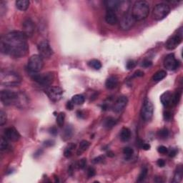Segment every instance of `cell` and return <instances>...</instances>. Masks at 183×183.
<instances>
[{"label":"cell","instance_id":"cell-26","mask_svg":"<svg viewBox=\"0 0 183 183\" xmlns=\"http://www.w3.org/2000/svg\"><path fill=\"white\" fill-rule=\"evenodd\" d=\"M85 98L82 95H75L72 97V102L75 104L81 105L84 102Z\"/></svg>","mask_w":183,"mask_h":183},{"label":"cell","instance_id":"cell-52","mask_svg":"<svg viewBox=\"0 0 183 183\" xmlns=\"http://www.w3.org/2000/svg\"><path fill=\"white\" fill-rule=\"evenodd\" d=\"M107 156L110 157H113L114 156H115V154H114L113 152L109 151L107 153Z\"/></svg>","mask_w":183,"mask_h":183},{"label":"cell","instance_id":"cell-7","mask_svg":"<svg viewBox=\"0 0 183 183\" xmlns=\"http://www.w3.org/2000/svg\"><path fill=\"white\" fill-rule=\"evenodd\" d=\"M44 62L42 57L38 54L32 55L28 60V69L32 72H38L42 69Z\"/></svg>","mask_w":183,"mask_h":183},{"label":"cell","instance_id":"cell-6","mask_svg":"<svg viewBox=\"0 0 183 183\" xmlns=\"http://www.w3.org/2000/svg\"><path fill=\"white\" fill-rule=\"evenodd\" d=\"M32 79L34 81L43 87H49L54 80V75L52 72L38 74L32 76Z\"/></svg>","mask_w":183,"mask_h":183},{"label":"cell","instance_id":"cell-11","mask_svg":"<svg viewBox=\"0 0 183 183\" xmlns=\"http://www.w3.org/2000/svg\"><path fill=\"white\" fill-rule=\"evenodd\" d=\"M37 49L41 57L50 58L53 54V50L48 41L46 40L39 42L37 46Z\"/></svg>","mask_w":183,"mask_h":183},{"label":"cell","instance_id":"cell-53","mask_svg":"<svg viewBox=\"0 0 183 183\" xmlns=\"http://www.w3.org/2000/svg\"><path fill=\"white\" fill-rule=\"evenodd\" d=\"M107 104L103 105V106H102V110H104V111H105V110H107Z\"/></svg>","mask_w":183,"mask_h":183},{"label":"cell","instance_id":"cell-38","mask_svg":"<svg viewBox=\"0 0 183 183\" xmlns=\"http://www.w3.org/2000/svg\"><path fill=\"white\" fill-rule=\"evenodd\" d=\"M77 166L78 167L79 169L84 170L87 166V159L85 158H83V159H80V160H79L78 162V163H77Z\"/></svg>","mask_w":183,"mask_h":183},{"label":"cell","instance_id":"cell-23","mask_svg":"<svg viewBox=\"0 0 183 183\" xmlns=\"http://www.w3.org/2000/svg\"><path fill=\"white\" fill-rule=\"evenodd\" d=\"M90 145V143L87 140H82L79 144V149L77 150V155H80L81 153L86 151Z\"/></svg>","mask_w":183,"mask_h":183},{"label":"cell","instance_id":"cell-8","mask_svg":"<svg viewBox=\"0 0 183 183\" xmlns=\"http://www.w3.org/2000/svg\"><path fill=\"white\" fill-rule=\"evenodd\" d=\"M154 112V107L152 102L149 99H146L143 103L142 110H141V115L142 118L145 122H149L153 118Z\"/></svg>","mask_w":183,"mask_h":183},{"label":"cell","instance_id":"cell-25","mask_svg":"<svg viewBox=\"0 0 183 183\" xmlns=\"http://www.w3.org/2000/svg\"><path fill=\"white\" fill-rule=\"evenodd\" d=\"M166 76H167L166 71H164V70H159V71L157 72L156 73L153 75V79L155 81H159L165 78Z\"/></svg>","mask_w":183,"mask_h":183},{"label":"cell","instance_id":"cell-41","mask_svg":"<svg viewBox=\"0 0 183 183\" xmlns=\"http://www.w3.org/2000/svg\"><path fill=\"white\" fill-rule=\"evenodd\" d=\"M157 151H158L159 153L162 154V155H164V154H167L168 153V149L164 146H159L158 148H157Z\"/></svg>","mask_w":183,"mask_h":183},{"label":"cell","instance_id":"cell-47","mask_svg":"<svg viewBox=\"0 0 183 183\" xmlns=\"http://www.w3.org/2000/svg\"><path fill=\"white\" fill-rule=\"evenodd\" d=\"M74 103L72 102V101H70V102H67L66 105V107L68 110H72L74 108Z\"/></svg>","mask_w":183,"mask_h":183},{"label":"cell","instance_id":"cell-32","mask_svg":"<svg viewBox=\"0 0 183 183\" xmlns=\"http://www.w3.org/2000/svg\"><path fill=\"white\" fill-rule=\"evenodd\" d=\"M157 135H158L159 138L166 139L168 137V135H169V131L166 128H163V129L160 130L157 132Z\"/></svg>","mask_w":183,"mask_h":183},{"label":"cell","instance_id":"cell-27","mask_svg":"<svg viewBox=\"0 0 183 183\" xmlns=\"http://www.w3.org/2000/svg\"><path fill=\"white\" fill-rule=\"evenodd\" d=\"M72 133H73V130H72V127L70 125L67 126L64 130V132H63L62 138L64 139V140H67V139L71 138V137L72 136Z\"/></svg>","mask_w":183,"mask_h":183},{"label":"cell","instance_id":"cell-35","mask_svg":"<svg viewBox=\"0 0 183 183\" xmlns=\"http://www.w3.org/2000/svg\"><path fill=\"white\" fill-rule=\"evenodd\" d=\"M133 153H134L133 149H132L131 147H127L124 148V150H123V154L125 155L127 159H130V157L132 156Z\"/></svg>","mask_w":183,"mask_h":183},{"label":"cell","instance_id":"cell-46","mask_svg":"<svg viewBox=\"0 0 183 183\" xmlns=\"http://www.w3.org/2000/svg\"><path fill=\"white\" fill-rule=\"evenodd\" d=\"M171 113L169 111H166L164 112V119L165 120H170V118H171Z\"/></svg>","mask_w":183,"mask_h":183},{"label":"cell","instance_id":"cell-20","mask_svg":"<svg viewBox=\"0 0 183 183\" xmlns=\"http://www.w3.org/2000/svg\"><path fill=\"white\" fill-rule=\"evenodd\" d=\"M119 4H120V1H117V0H107L104 1V5L107 10L114 11V12L118 10Z\"/></svg>","mask_w":183,"mask_h":183},{"label":"cell","instance_id":"cell-21","mask_svg":"<svg viewBox=\"0 0 183 183\" xmlns=\"http://www.w3.org/2000/svg\"><path fill=\"white\" fill-rule=\"evenodd\" d=\"M30 6V1L28 0H18L16 1V7L19 10L26 11Z\"/></svg>","mask_w":183,"mask_h":183},{"label":"cell","instance_id":"cell-39","mask_svg":"<svg viewBox=\"0 0 183 183\" xmlns=\"http://www.w3.org/2000/svg\"><path fill=\"white\" fill-rule=\"evenodd\" d=\"M136 63L135 61L134 60H132V59H130V60L127 61V62L126 64V67L128 69V70H132V69H133L135 67Z\"/></svg>","mask_w":183,"mask_h":183},{"label":"cell","instance_id":"cell-14","mask_svg":"<svg viewBox=\"0 0 183 183\" xmlns=\"http://www.w3.org/2000/svg\"><path fill=\"white\" fill-rule=\"evenodd\" d=\"M22 32L27 38L32 37L34 32V22L30 19H27L22 23Z\"/></svg>","mask_w":183,"mask_h":183},{"label":"cell","instance_id":"cell-37","mask_svg":"<svg viewBox=\"0 0 183 183\" xmlns=\"http://www.w3.org/2000/svg\"><path fill=\"white\" fill-rule=\"evenodd\" d=\"M7 119V114L5 113L3 110H1V111H0V125L3 126L4 124L6 123Z\"/></svg>","mask_w":183,"mask_h":183},{"label":"cell","instance_id":"cell-10","mask_svg":"<svg viewBox=\"0 0 183 183\" xmlns=\"http://www.w3.org/2000/svg\"><path fill=\"white\" fill-rule=\"evenodd\" d=\"M45 93L52 102H58L61 99L63 90L59 87H50L45 90Z\"/></svg>","mask_w":183,"mask_h":183},{"label":"cell","instance_id":"cell-9","mask_svg":"<svg viewBox=\"0 0 183 183\" xmlns=\"http://www.w3.org/2000/svg\"><path fill=\"white\" fill-rule=\"evenodd\" d=\"M182 28L181 27L178 32H177V34L170 37V39L167 41L165 44L166 48L169 50H175V48H177V47H178V45L182 42Z\"/></svg>","mask_w":183,"mask_h":183},{"label":"cell","instance_id":"cell-31","mask_svg":"<svg viewBox=\"0 0 183 183\" xmlns=\"http://www.w3.org/2000/svg\"><path fill=\"white\" fill-rule=\"evenodd\" d=\"M8 146H9V143L8 141H7V139L6 137H1V140H0V150H1V151L7 150Z\"/></svg>","mask_w":183,"mask_h":183},{"label":"cell","instance_id":"cell-36","mask_svg":"<svg viewBox=\"0 0 183 183\" xmlns=\"http://www.w3.org/2000/svg\"><path fill=\"white\" fill-rule=\"evenodd\" d=\"M182 178V168L180 167V169H177V171L175 173V177H174V182H180Z\"/></svg>","mask_w":183,"mask_h":183},{"label":"cell","instance_id":"cell-5","mask_svg":"<svg viewBox=\"0 0 183 183\" xmlns=\"http://www.w3.org/2000/svg\"><path fill=\"white\" fill-rule=\"evenodd\" d=\"M19 93L10 90H2L1 92V101L4 105L16 104L18 100Z\"/></svg>","mask_w":183,"mask_h":183},{"label":"cell","instance_id":"cell-4","mask_svg":"<svg viewBox=\"0 0 183 183\" xmlns=\"http://www.w3.org/2000/svg\"><path fill=\"white\" fill-rule=\"evenodd\" d=\"M170 12L169 5L164 3H160L157 4L153 9V17L155 20L160 21L164 19Z\"/></svg>","mask_w":183,"mask_h":183},{"label":"cell","instance_id":"cell-49","mask_svg":"<svg viewBox=\"0 0 183 183\" xmlns=\"http://www.w3.org/2000/svg\"><path fill=\"white\" fill-rule=\"evenodd\" d=\"M157 165H158L159 167H163L165 165V162H164V159H159L158 160H157Z\"/></svg>","mask_w":183,"mask_h":183},{"label":"cell","instance_id":"cell-33","mask_svg":"<svg viewBox=\"0 0 183 183\" xmlns=\"http://www.w3.org/2000/svg\"><path fill=\"white\" fill-rule=\"evenodd\" d=\"M147 168L144 167L143 168L142 171H141L140 174H139L138 178H137V182H142V181L144 180V179L146 178L147 175Z\"/></svg>","mask_w":183,"mask_h":183},{"label":"cell","instance_id":"cell-43","mask_svg":"<svg viewBox=\"0 0 183 183\" xmlns=\"http://www.w3.org/2000/svg\"><path fill=\"white\" fill-rule=\"evenodd\" d=\"M104 159V156H99L97 157H95V158L92 160V162H93L94 164H99V163L102 162Z\"/></svg>","mask_w":183,"mask_h":183},{"label":"cell","instance_id":"cell-22","mask_svg":"<svg viewBox=\"0 0 183 183\" xmlns=\"http://www.w3.org/2000/svg\"><path fill=\"white\" fill-rule=\"evenodd\" d=\"M131 137V131L129 128H122L120 132V139L122 142H127Z\"/></svg>","mask_w":183,"mask_h":183},{"label":"cell","instance_id":"cell-40","mask_svg":"<svg viewBox=\"0 0 183 183\" xmlns=\"http://www.w3.org/2000/svg\"><path fill=\"white\" fill-rule=\"evenodd\" d=\"M96 171L95 170V168L92 167H90L88 168L87 170V176L88 177H92L95 175Z\"/></svg>","mask_w":183,"mask_h":183},{"label":"cell","instance_id":"cell-28","mask_svg":"<svg viewBox=\"0 0 183 183\" xmlns=\"http://www.w3.org/2000/svg\"><path fill=\"white\" fill-rule=\"evenodd\" d=\"M88 64L90 67L96 70H100L101 67H102V64L98 59H92V60L89 61Z\"/></svg>","mask_w":183,"mask_h":183},{"label":"cell","instance_id":"cell-45","mask_svg":"<svg viewBox=\"0 0 183 183\" xmlns=\"http://www.w3.org/2000/svg\"><path fill=\"white\" fill-rule=\"evenodd\" d=\"M144 76V72L141 70H137L133 74V77H140Z\"/></svg>","mask_w":183,"mask_h":183},{"label":"cell","instance_id":"cell-18","mask_svg":"<svg viewBox=\"0 0 183 183\" xmlns=\"http://www.w3.org/2000/svg\"><path fill=\"white\" fill-rule=\"evenodd\" d=\"M160 101L164 107H167L173 101V94L171 92L167 91L162 94L160 97Z\"/></svg>","mask_w":183,"mask_h":183},{"label":"cell","instance_id":"cell-50","mask_svg":"<svg viewBox=\"0 0 183 183\" xmlns=\"http://www.w3.org/2000/svg\"><path fill=\"white\" fill-rule=\"evenodd\" d=\"M54 144V142L52 140H47L44 143V145L46 147H51Z\"/></svg>","mask_w":183,"mask_h":183},{"label":"cell","instance_id":"cell-3","mask_svg":"<svg viewBox=\"0 0 183 183\" xmlns=\"http://www.w3.org/2000/svg\"><path fill=\"white\" fill-rule=\"evenodd\" d=\"M1 84L7 87H15L20 84L21 79L18 74L11 71H1Z\"/></svg>","mask_w":183,"mask_h":183},{"label":"cell","instance_id":"cell-15","mask_svg":"<svg viewBox=\"0 0 183 183\" xmlns=\"http://www.w3.org/2000/svg\"><path fill=\"white\" fill-rule=\"evenodd\" d=\"M5 137L9 140L12 142H17L20 138V135L19 132L14 127H8L4 130Z\"/></svg>","mask_w":183,"mask_h":183},{"label":"cell","instance_id":"cell-29","mask_svg":"<svg viewBox=\"0 0 183 183\" xmlns=\"http://www.w3.org/2000/svg\"><path fill=\"white\" fill-rule=\"evenodd\" d=\"M76 147V144H74V143H70L69 145L67 147L66 149L64 150V155L65 157H70L72 156V151H73V150L75 149Z\"/></svg>","mask_w":183,"mask_h":183},{"label":"cell","instance_id":"cell-2","mask_svg":"<svg viewBox=\"0 0 183 183\" xmlns=\"http://www.w3.org/2000/svg\"><path fill=\"white\" fill-rule=\"evenodd\" d=\"M150 13V7L145 1H136L132 7V16L135 21H142L146 19Z\"/></svg>","mask_w":183,"mask_h":183},{"label":"cell","instance_id":"cell-1","mask_svg":"<svg viewBox=\"0 0 183 183\" xmlns=\"http://www.w3.org/2000/svg\"><path fill=\"white\" fill-rule=\"evenodd\" d=\"M27 37L22 32L13 31L1 37L0 50L1 53L14 57H23L29 50Z\"/></svg>","mask_w":183,"mask_h":183},{"label":"cell","instance_id":"cell-17","mask_svg":"<svg viewBox=\"0 0 183 183\" xmlns=\"http://www.w3.org/2000/svg\"><path fill=\"white\" fill-rule=\"evenodd\" d=\"M105 21L110 25H115L117 24L118 22V18L115 12L111 10L107 11V13L105 14Z\"/></svg>","mask_w":183,"mask_h":183},{"label":"cell","instance_id":"cell-13","mask_svg":"<svg viewBox=\"0 0 183 183\" xmlns=\"http://www.w3.org/2000/svg\"><path fill=\"white\" fill-rule=\"evenodd\" d=\"M164 66L168 70H175L178 68L179 61L175 59L174 54H170L164 60Z\"/></svg>","mask_w":183,"mask_h":183},{"label":"cell","instance_id":"cell-48","mask_svg":"<svg viewBox=\"0 0 183 183\" xmlns=\"http://www.w3.org/2000/svg\"><path fill=\"white\" fill-rule=\"evenodd\" d=\"M140 147L142 148L143 150H148L150 149V145L149 144H147V143H143V142H141L140 143Z\"/></svg>","mask_w":183,"mask_h":183},{"label":"cell","instance_id":"cell-19","mask_svg":"<svg viewBox=\"0 0 183 183\" xmlns=\"http://www.w3.org/2000/svg\"><path fill=\"white\" fill-rule=\"evenodd\" d=\"M118 84V78L116 76H111L106 80L105 86L108 90H113Z\"/></svg>","mask_w":183,"mask_h":183},{"label":"cell","instance_id":"cell-44","mask_svg":"<svg viewBox=\"0 0 183 183\" xmlns=\"http://www.w3.org/2000/svg\"><path fill=\"white\" fill-rule=\"evenodd\" d=\"M49 132H50V133L52 135L56 136L57 135L58 131L57 127H50V130H49Z\"/></svg>","mask_w":183,"mask_h":183},{"label":"cell","instance_id":"cell-16","mask_svg":"<svg viewBox=\"0 0 183 183\" xmlns=\"http://www.w3.org/2000/svg\"><path fill=\"white\" fill-rule=\"evenodd\" d=\"M128 102L127 97L125 96H121L117 99L113 106V111L115 112H119L127 106Z\"/></svg>","mask_w":183,"mask_h":183},{"label":"cell","instance_id":"cell-51","mask_svg":"<svg viewBox=\"0 0 183 183\" xmlns=\"http://www.w3.org/2000/svg\"><path fill=\"white\" fill-rule=\"evenodd\" d=\"M170 157H174L177 155V150H172L169 153Z\"/></svg>","mask_w":183,"mask_h":183},{"label":"cell","instance_id":"cell-24","mask_svg":"<svg viewBox=\"0 0 183 183\" xmlns=\"http://www.w3.org/2000/svg\"><path fill=\"white\" fill-rule=\"evenodd\" d=\"M116 124H117V120L112 117H107L104 121V127L107 129L113 127L114 126L116 125Z\"/></svg>","mask_w":183,"mask_h":183},{"label":"cell","instance_id":"cell-34","mask_svg":"<svg viewBox=\"0 0 183 183\" xmlns=\"http://www.w3.org/2000/svg\"><path fill=\"white\" fill-rule=\"evenodd\" d=\"M181 95H182V92L177 91L175 92V95H173V103L174 105H177L180 102Z\"/></svg>","mask_w":183,"mask_h":183},{"label":"cell","instance_id":"cell-30","mask_svg":"<svg viewBox=\"0 0 183 183\" xmlns=\"http://www.w3.org/2000/svg\"><path fill=\"white\" fill-rule=\"evenodd\" d=\"M65 119V114L64 112H60L57 117V123L59 127H62L64 125Z\"/></svg>","mask_w":183,"mask_h":183},{"label":"cell","instance_id":"cell-12","mask_svg":"<svg viewBox=\"0 0 183 183\" xmlns=\"http://www.w3.org/2000/svg\"><path fill=\"white\" fill-rule=\"evenodd\" d=\"M135 20L132 14H125L121 18L120 21H119V27L122 30H129L135 25Z\"/></svg>","mask_w":183,"mask_h":183},{"label":"cell","instance_id":"cell-42","mask_svg":"<svg viewBox=\"0 0 183 183\" xmlns=\"http://www.w3.org/2000/svg\"><path fill=\"white\" fill-rule=\"evenodd\" d=\"M152 65H153V62H152V61L148 60V59H145V60L143 61L142 63V67H144V68L150 67H151Z\"/></svg>","mask_w":183,"mask_h":183}]
</instances>
